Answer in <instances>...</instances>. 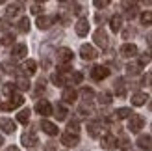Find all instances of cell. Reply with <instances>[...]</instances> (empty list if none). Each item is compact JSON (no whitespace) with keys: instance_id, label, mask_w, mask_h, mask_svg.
<instances>
[{"instance_id":"obj_1","label":"cell","mask_w":152,"mask_h":151,"mask_svg":"<svg viewBox=\"0 0 152 151\" xmlns=\"http://www.w3.org/2000/svg\"><path fill=\"white\" fill-rule=\"evenodd\" d=\"M22 103H24V97H22V95H19V93H15V95H11V97H10V101H6V103H2V104H0V108L7 112V110H13V108L20 107Z\"/></svg>"},{"instance_id":"obj_2","label":"cell","mask_w":152,"mask_h":151,"mask_svg":"<svg viewBox=\"0 0 152 151\" xmlns=\"http://www.w3.org/2000/svg\"><path fill=\"white\" fill-rule=\"evenodd\" d=\"M20 142H22V146H26V147H34V146L39 144V138H37V134L30 129V131H24V132H22Z\"/></svg>"},{"instance_id":"obj_3","label":"cell","mask_w":152,"mask_h":151,"mask_svg":"<svg viewBox=\"0 0 152 151\" xmlns=\"http://www.w3.org/2000/svg\"><path fill=\"white\" fill-rule=\"evenodd\" d=\"M143 125H145V119H143L141 116H137V114H132L130 119H128V129H130L132 132H139L143 129Z\"/></svg>"},{"instance_id":"obj_4","label":"cell","mask_w":152,"mask_h":151,"mask_svg":"<svg viewBox=\"0 0 152 151\" xmlns=\"http://www.w3.org/2000/svg\"><path fill=\"white\" fill-rule=\"evenodd\" d=\"M108 75H110V69L106 65H95L93 69H91V77H93V80H104Z\"/></svg>"},{"instance_id":"obj_5","label":"cell","mask_w":152,"mask_h":151,"mask_svg":"<svg viewBox=\"0 0 152 151\" xmlns=\"http://www.w3.org/2000/svg\"><path fill=\"white\" fill-rule=\"evenodd\" d=\"M80 54H82V58H83V60L91 62V60H95V58L98 56V52L95 50L93 45H82V47H80Z\"/></svg>"},{"instance_id":"obj_6","label":"cell","mask_w":152,"mask_h":151,"mask_svg":"<svg viewBox=\"0 0 152 151\" xmlns=\"http://www.w3.org/2000/svg\"><path fill=\"white\" fill-rule=\"evenodd\" d=\"M35 110H37V114H41V116H50L52 114V104L47 99H39L35 103Z\"/></svg>"},{"instance_id":"obj_7","label":"cell","mask_w":152,"mask_h":151,"mask_svg":"<svg viewBox=\"0 0 152 151\" xmlns=\"http://www.w3.org/2000/svg\"><path fill=\"white\" fill-rule=\"evenodd\" d=\"M93 39H95V43L98 45V47H102V49L108 47V34H106V30L98 28L96 32L93 34Z\"/></svg>"},{"instance_id":"obj_8","label":"cell","mask_w":152,"mask_h":151,"mask_svg":"<svg viewBox=\"0 0 152 151\" xmlns=\"http://www.w3.org/2000/svg\"><path fill=\"white\" fill-rule=\"evenodd\" d=\"M100 146L104 149H115L117 147V138L113 136L111 132H106L104 136H102V140H100Z\"/></svg>"},{"instance_id":"obj_9","label":"cell","mask_w":152,"mask_h":151,"mask_svg":"<svg viewBox=\"0 0 152 151\" xmlns=\"http://www.w3.org/2000/svg\"><path fill=\"white\" fill-rule=\"evenodd\" d=\"M58 62H61V64H69L71 60H72V50L71 49H67V47H61V49H58Z\"/></svg>"},{"instance_id":"obj_10","label":"cell","mask_w":152,"mask_h":151,"mask_svg":"<svg viewBox=\"0 0 152 151\" xmlns=\"http://www.w3.org/2000/svg\"><path fill=\"white\" fill-rule=\"evenodd\" d=\"M28 54V47L24 43H17V45H13V49H11V56L13 58H24Z\"/></svg>"},{"instance_id":"obj_11","label":"cell","mask_w":152,"mask_h":151,"mask_svg":"<svg viewBox=\"0 0 152 151\" xmlns=\"http://www.w3.org/2000/svg\"><path fill=\"white\" fill-rule=\"evenodd\" d=\"M87 132H89L91 138L100 136V132H102V123H100V121H89V123H87Z\"/></svg>"},{"instance_id":"obj_12","label":"cell","mask_w":152,"mask_h":151,"mask_svg":"<svg viewBox=\"0 0 152 151\" xmlns=\"http://www.w3.org/2000/svg\"><path fill=\"white\" fill-rule=\"evenodd\" d=\"M78 142H80L78 134H71V132H65L63 136H61V144H63V146H67V147H74V146H78Z\"/></svg>"},{"instance_id":"obj_13","label":"cell","mask_w":152,"mask_h":151,"mask_svg":"<svg viewBox=\"0 0 152 151\" xmlns=\"http://www.w3.org/2000/svg\"><path fill=\"white\" fill-rule=\"evenodd\" d=\"M137 54V47H135L134 43H124L123 47H121V56H124V58H132Z\"/></svg>"},{"instance_id":"obj_14","label":"cell","mask_w":152,"mask_h":151,"mask_svg":"<svg viewBox=\"0 0 152 151\" xmlns=\"http://www.w3.org/2000/svg\"><path fill=\"white\" fill-rule=\"evenodd\" d=\"M137 146L143 151H152V136H148V134H141V136L137 138Z\"/></svg>"},{"instance_id":"obj_15","label":"cell","mask_w":152,"mask_h":151,"mask_svg":"<svg viewBox=\"0 0 152 151\" xmlns=\"http://www.w3.org/2000/svg\"><path fill=\"white\" fill-rule=\"evenodd\" d=\"M76 34L78 36H87V32H89V22H87V19H80L78 22H76Z\"/></svg>"},{"instance_id":"obj_16","label":"cell","mask_w":152,"mask_h":151,"mask_svg":"<svg viewBox=\"0 0 152 151\" xmlns=\"http://www.w3.org/2000/svg\"><path fill=\"white\" fill-rule=\"evenodd\" d=\"M41 129L47 132L48 136H56V134H58V127H56L54 123L47 121V119H43V121H41Z\"/></svg>"},{"instance_id":"obj_17","label":"cell","mask_w":152,"mask_h":151,"mask_svg":"<svg viewBox=\"0 0 152 151\" xmlns=\"http://www.w3.org/2000/svg\"><path fill=\"white\" fill-rule=\"evenodd\" d=\"M0 129L7 134H13L15 132V121H11V119H7V118L0 119Z\"/></svg>"},{"instance_id":"obj_18","label":"cell","mask_w":152,"mask_h":151,"mask_svg":"<svg viewBox=\"0 0 152 151\" xmlns=\"http://www.w3.org/2000/svg\"><path fill=\"white\" fill-rule=\"evenodd\" d=\"M22 7H24V4H22V2H15V4H10V6H7V10H6L7 17H15V15H19Z\"/></svg>"},{"instance_id":"obj_19","label":"cell","mask_w":152,"mask_h":151,"mask_svg":"<svg viewBox=\"0 0 152 151\" xmlns=\"http://www.w3.org/2000/svg\"><path fill=\"white\" fill-rule=\"evenodd\" d=\"M148 99V95L147 93H143V92H137V93H134L132 95V104L134 107H141V104H145Z\"/></svg>"},{"instance_id":"obj_20","label":"cell","mask_w":152,"mask_h":151,"mask_svg":"<svg viewBox=\"0 0 152 151\" xmlns=\"http://www.w3.org/2000/svg\"><path fill=\"white\" fill-rule=\"evenodd\" d=\"M123 7H128V10H126V17L128 19L135 17V13H137V4H135V2H123Z\"/></svg>"},{"instance_id":"obj_21","label":"cell","mask_w":152,"mask_h":151,"mask_svg":"<svg viewBox=\"0 0 152 151\" xmlns=\"http://www.w3.org/2000/svg\"><path fill=\"white\" fill-rule=\"evenodd\" d=\"M76 97H78L76 90H72V88H65V90H63V101H65V103H74Z\"/></svg>"},{"instance_id":"obj_22","label":"cell","mask_w":152,"mask_h":151,"mask_svg":"<svg viewBox=\"0 0 152 151\" xmlns=\"http://www.w3.org/2000/svg\"><path fill=\"white\" fill-rule=\"evenodd\" d=\"M82 80H83V75L80 71H71L67 75V82H71V84H80Z\"/></svg>"},{"instance_id":"obj_23","label":"cell","mask_w":152,"mask_h":151,"mask_svg":"<svg viewBox=\"0 0 152 151\" xmlns=\"http://www.w3.org/2000/svg\"><path fill=\"white\" fill-rule=\"evenodd\" d=\"M110 26H111L113 32H119L121 26H123V17H121V15H113L110 19Z\"/></svg>"},{"instance_id":"obj_24","label":"cell","mask_w":152,"mask_h":151,"mask_svg":"<svg viewBox=\"0 0 152 151\" xmlns=\"http://www.w3.org/2000/svg\"><path fill=\"white\" fill-rule=\"evenodd\" d=\"M22 69H24L26 75H35V71H37V64H35V60H26Z\"/></svg>"},{"instance_id":"obj_25","label":"cell","mask_w":152,"mask_h":151,"mask_svg":"<svg viewBox=\"0 0 152 151\" xmlns=\"http://www.w3.org/2000/svg\"><path fill=\"white\" fill-rule=\"evenodd\" d=\"M52 22H54L52 17H39V19H37V28H39V30H47V28H50Z\"/></svg>"},{"instance_id":"obj_26","label":"cell","mask_w":152,"mask_h":151,"mask_svg":"<svg viewBox=\"0 0 152 151\" xmlns=\"http://www.w3.org/2000/svg\"><path fill=\"white\" fill-rule=\"evenodd\" d=\"M115 92H117L119 97H124L126 95V84H124L123 78H117L115 80Z\"/></svg>"},{"instance_id":"obj_27","label":"cell","mask_w":152,"mask_h":151,"mask_svg":"<svg viewBox=\"0 0 152 151\" xmlns=\"http://www.w3.org/2000/svg\"><path fill=\"white\" fill-rule=\"evenodd\" d=\"M17 88H20L22 92H26V90H30V80L26 77H22V75H19L17 78Z\"/></svg>"},{"instance_id":"obj_28","label":"cell","mask_w":152,"mask_h":151,"mask_svg":"<svg viewBox=\"0 0 152 151\" xmlns=\"http://www.w3.org/2000/svg\"><path fill=\"white\" fill-rule=\"evenodd\" d=\"M67 114H69V112H67V108L63 107V104H56V114H54V116L59 119V121H61V119H65Z\"/></svg>"},{"instance_id":"obj_29","label":"cell","mask_w":152,"mask_h":151,"mask_svg":"<svg viewBox=\"0 0 152 151\" xmlns=\"http://www.w3.org/2000/svg\"><path fill=\"white\" fill-rule=\"evenodd\" d=\"M17 119H19L20 123H28L30 121V108H22L17 114Z\"/></svg>"},{"instance_id":"obj_30","label":"cell","mask_w":152,"mask_h":151,"mask_svg":"<svg viewBox=\"0 0 152 151\" xmlns=\"http://www.w3.org/2000/svg\"><path fill=\"white\" fill-rule=\"evenodd\" d=\"M134 114V112L130 110V108H119L117 112H115V118L117 119H124V118H130Z\"/></svg>"},{"instance_id":"obj_31","label":"cell","mask_w":152,"mask_h":151,"mask_svg":"<svg viewBox=\"0 0 152 151\" xmlns=\"http://www.w3.org/2000/svg\"><path fill=\"white\" fill-rule=\"evenodd\" d=\"M28 30H30V21H28V17H22V19L19 21V32L26 34Z\"/></svg>"},{"instance_id":"obj_32","label":"cell","mask_w":152,"mask_h":151,"mask_svg":"<svg viewBox=\"0 0 152 151\" xmlns=\"http://www.w3.org/2000/svg\"><path fill=\"white\" fill-rule=\"evenodd\" d=\"M141 24H145V26L152 24V11H143L141 13Z\"/></svg>"},{"instance_id":"obj_33","label":"cell","mask_w":152,"mask_h":151,"mask_svg":"<svg viewBox=\"0 0 152 151\" xmlns=\"http://www.w3.org/2000/svg\"><path fill=\"white\" fill-rule=\"evenodd\" d=\"M82 97H83V101L89 103V101H93V97H95V92L91 88H83L82 90Z\"/></svg>"},{"instance_id":"obj_34","label":"cell","mask_w":152,"mask_h":151,"mask_svg":"<svg viewBox=\"0 0 152 151\" xmlns=\"http://www.w3.org/2000/svg\"><path fill=\"white\" fill-rule=\"evenodd\" d=\"M78 112H80L82 116H89V114H93V107H91L89 103H83V104H80Z\"/></svg>"},{"instance_id":"obj_35","label":"cell","mask_w":152,"mask_h":151,"mask_svg":"<svg viewBox=\"0 0 152 151\" xmlns=\"http://www.w3.org/2000/svg\"><path fill=\"white\" fill-rule=\"evenodd\" d=\"M139 71H141V65L139 64H128L126 65V73L128 75H137Z\"/></svg>"},{"instance_id":"obj_36","label":"cell","mask_w":152,"mask_h":151,"mask_svg":"<svg viewBox=\"0 0 152 151\" xmlns=\"http://www.w3.org/2000/svg\"><path fill=\"white\" fill-rule=\"evenodd\" d=\"M2 92H4V95H7V97L15 95V84H11V82H7V84H4Z\"/></svg>"},{"instance_id":"obj_37","label":"cell","mask_w":152,"mask_h":151,"mask_svg":"<svg viewBox=\"0 0 152 151\" xmlns=\"http://www.w3.org/2000/svg\"><path fill=\"white\" fill-rule=\"evenodd\" d=\"M98 101H100L102 104H110L111 103V93L110 92H102L100 95H98Z\"/></svg>"},{"instance_id":"obj_38","label":"cell","mask_w":152,"mask_h":151,"mask_svg":"<svg viewBox=\"0 0 152 151\" xmlns=\"http://www.w3.org/2000/svg\"><path fill=\"white\" fill-rule=\"evenodd\" d=\"M78 131H80V125H78V121H76V119L69 121V131H67V132H71V134H78Z\"/></svg>"},{"instance_id":"obj_39","label":"cell","mask_w":152,"mask_h":151,"mask_svg":"<svg viewBox=\"0 0 152 151\" xmlns=\"http://www.w3.org/2000/svg\"><path fill=\"white\" fill-rule=\"evenodd\" d=\"M119 147H121V149H124V151H126V149H130V140H128L126 136H121V140H119Z\"/></svg>"},{"instance_id":"obj_40","label":"cell","mask_w":152,"mask_h":151,"mask_svg":"<svg viewBox=\"0 0 152 151\" xmlns=\"http://www.w3.org/2000/svg\"><path fill=\"white\" fill-rule=\"evenodd\" d=\"M143 86H152V73H147L143 75V80H141Z\"/></svg>"},{"instance_id":"obj_41","label":"cell","mask_w":152,"mask_h":151,"mask_svg":"<svg viewBox=\"0 0 152 151\" xmlns=\"http://www.w3.org/2000/svg\"><path fill=\"white\" fill-rule=\"evenodd\" d=\"M150 58H152V56H150V52H145V54H143V56L139 58V62H137V64L143 67L145 64H148V62H150Z\"/></svg>"},{"instance_id":"obj_42","label":"cell","mask_w":152,"mask_h":151,"mask_svg":"<svg viewBox=\"0 0 152 151\" xmlns=\"http://www.w3.org/2000/svg\"><path fill=\"white\" fill-rule=\"evenodd\" d=\"M45 92V80L39 78V82H37V88H35V95H41Z\"/></svg>"},{"instance_id":"obj_43","label":"cell","mask_w":152,"mask_h":151,"mask_svg":"<svg viewBox=\"0 0 152 151\" xmlns=\"http://www.w3.org/2000/svg\"><path fill=\"white\" fill-rule=\"evenodd\" d=\"M13 39H15L13 36H4L2 39H0V43H2L4 47H7V45H13Z\"/></svg>"},{"instance_id":"obj_44","label":"cell","mask_w":152,"mask_h":151,"mask_svg":"<svg viewBox=\"0 0 152 151\" xmlns=\"http://www.w3.org/2000/svg\"><path fill=\"white\" fill-rule=\"evenodd\" d=\"M7 28H10V19H7V17L0 19V30H2V32H6Z\"/></svg>"},{"instance_id":"obj_45","label":"cell","mask_w":152,"mask_h":151,"mask_svg":"<svg viewBox=\"0 0 152 151\" xmlns=\"http://www.w3.org/2000/svg\"><path fill=\"white\" fill-rule=\"evenodd\" d=\"M43 11V4H32V13L34 15H39Z\"/></svg>"},{"instance_id":"obj_46","label":"cell","mask_w":152,"mask_h":151,"mask_svg":"<svg viewBox=\"0 0 152 151\" xmlns=\"http://www.w3.org/2000/svg\"><path fill=\"white\" fill-rule=\"evenodd\" d=\"M108 6H110L108 0H95V7H100L102 10V7H108Z\"/></svg>"},{"instance_id":"obj_47","label":"cell","mask_w":152,"mask_h":151,"mask_svg":"<svg viewBox=\"0 0 152 151\" xmlns=\"http://www.w3.org/2000/svg\"><path fill=\"white\" fill-rule=\"evenodd\" d=\"M6 151H20V149H19V147H15V146H10V147H7Z\"/></svg>"},{"instance_id":"obj_48","label":"cell","mask_w":152,"mask_h":151,"mask_svg":"<svg viewBox=\"0 0 152 151\" xmlns=\"http://www.w3.org/2000/svg\"><path fill=\"white\" fill-rule=\"evenodd\" d=\"M148 47H150V50H152V36L148 37Z\"/></svg>"},{"instance_id":"obj_49","label":"cell","mask_w":152,"mask_h":151,"mask_svg":"<svg viewBox=\"0 0 152 151\" xmlns=\"http://www.w3.org/2000/svg\"><path fill=\"white\" fill-rule=\"evenodd\" d=\"M2 144H4V138H2V136H0V146H2Z\"/></svg>"},{"instance_id":"obj_50","label":"cell","mask_w":152,"mask_h":151,"mask_svg":"<svg viewBox=\"0 0 152 151\" xmlns=\"http://www.w3.org/2000/svg\"><path fill=\"white\" fill-rule=\"evenodd\" d=\"M37 151H43V149H37Z\"/></svg>"},{"instance_id":"obj_51","label":"cell","mask_w":152,"mask_h":151,"mask_svg":"<svg viewBox=\"0 0 152 151\" xmlns=\"http://www.w3.org/2000/svg\"><path fill=\"white\" fill-rule=\"evenodd\" d=\"M150 108H152V103H150Z\"/></svg>"}]
</instances>
